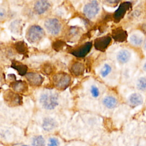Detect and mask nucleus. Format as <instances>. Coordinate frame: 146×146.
Listing matches in <instances>:
<instances>
[{
	"mask_svg": "<svg viewBox=\"0 0 146 146\" xmlns=\"http://www.w3.org/2000/svg\"><path fill=\"white\" fill-rule=\"evenodd\" d=\"M3 99L6 104L9 107H17L22 104V97L13 90H8L3 93Z\"/></svg>",
	"mask_w": 146,
	"mask_h": 146,
	"instance_id": "nucleus-4",
	"label": "nucleus"
},
{
	"mask_svg": "<svg viewBox=\"0 0 146 146\" xmlns=\"http://www.w3.org/2000/svg\"><path fill=\"white\" fill-rule=\"evenodd\" d=\"M143 70L146 72V62L144 64V65H143Z\"/></svg>",
	"mask_w": 146,
	"mask_h": 146,
	"instance_id": "nucleus-35",
	"label": "nucleus"
},
{
	"mask_svg": "<svg viewBox=\"0 0 146 146\" xmlns=\"http://www.w3.org/2000/svg\"><path fill=\"white\" fill-rule=\"evenodd\" d=\"M25 76L28 83L31 86H40L44 81V78L38 73L34 72H27Z\"/></svg>",
	"mask_w": 146,
	"mask_h": 146,
	"instance_id": "nucleus-10",
	"label": "nucleus"
},
{
	"mask_svg": "<svg viewBox=\"0 0 146 146\" xmlns=\"http://www.w3.org/2000/svg\"><path fill=\"white\" fill-rule=\"evenodd\" d=\"M84 69V66L82 63L75 62L71 65L69 70L72 75L75 76H79L83 74Z\"/></svg>",
	"mask_w": 146,
	"mask_h": 146,
	"instance_id": "nucleus-14",
	"label": "nucleus"
},
{
	"mask_svg": "<svg viewBox=\"0 0 146 146\" xmlns=\"http://www.w3.org/2000/svg\"><path fill=\"white\" fill-rule=\"evenodd\" d=\"M92 46V42H87L78 47L70 50L69 52L77 58H83L89 53Z\"/></svg>",
	"mask_w": 146,
	"mask_h": 146,
	"instance_id": "nucleus-7",
	"label": "nucleus"
},
{
	"mask_svg": "<svg viewBox=\"0 0 146 146\" xmlns=\"http://www.w3.org/2000/svg\"><path fill=\"white\" fill-rule=\"evenodd\" d=\"M57 125L56 121L52 117H46L43 120L42 128L46 131H51L54 129Z\"/></svg>",
	"mask_w": 146,
	"mask_h": 146,
	"instance_id": "nucleus-16",
	"label": "nucleus"
},
{
	"mask_svg": "<svg viewBox=\"0 0 146 146\" xmlns=\"http://www.w3.org/2000/svg\"><path fill=\"white\" fill-rule=\"evenodd\" d=\"M66 45V44L64 41L62 40H56L53 42L52 44V47L55 51H60L63 49Z\"/></svg>",
	"mask_w": 146,
	"mask_h": 146,
	"instance_id": "nucleus-25",
	"label": "nucleus"
},
{
	"mask_svg": "<svg viewBox=\"0 0 146 146\" xmlns=\"http://www.w3.org/2000/svg\"><path fill=\"white\" fill-rule=\"evenodd\" d=\"M22 146H28V145H25V144H23V145H22Z\"/></svg>",
	"mask_w": 146,
	"mask_h": 146,
	"instance_id": "nucleus-36",
	"label": "nucleus"
},
{
	"mask_svg": "<svg viewBox=\"0 0 146 146\" xmlns=\"http://www.w3.org/2000/svg\"><path fill=\"white\" fill-rule=\"evenodd\" d=\"M52 84L59 90L66 89L71 84V77L66 72L56 73L52 76Z\"/></svg>",
	"mask_w": 146,
	"mask_h": 146,
	"instance_id": "nucleus-3",
	"label": "nucleus"
},
{
	"mask_svg": "<svg viewBox=\"0 0 146 146\" xmlns=\"http://www.w3.org/2000/svg\"><path fill=\"white\" fill-rule=\"evenodd\" d=\"M130 43L135 46H139L143 43V37L138 34H133L129 37Z\"/></svg>",
	"mask_w": 146,
	"mask_h": 146,
	"instance_id": "nucleus-22",
	"label": "nucleus"
},
{
	"mask_svg": "<svg viewBox=\"0 0 146 146\" xmlns=\"http://www.w3.org/2000/svg\"><path fill=\"white\" fill-rule=\"evenodd\" d=\"M131 58V52L125 49L120 50L117 55L116 59L117 61L121 64H124L127 63Z\"/></svg>",
	"mask_w": 146,
	"mask_h": 146,
	"instance_id": "nucleus-18",
	"label": "nucleus"
},
{
	"mask_svg": "<svg viewBox=\"0 0 146 146\" xmlns=\"http://www.w3.org/2000/svg\"><path fill=\"white\" fill-rule=\"evenodd\" d=\"M40 70L43 74L49 75L54 72L55 67L51 63H46L42 66Z\"/></svg>",
	"mask_w": 146,
	"mask_h": 146,
	"instance_id": "nucleus-23",
	"label": "nucleus"
},
{
	"mask_svg": "<svg viewBox=\"0 0 146 146\" xmlns=\"http://www.w3.org/2000/svg\"><path fill=\"white\" fill-rule=\"evenodd\" d=\"M11 67L13 69L15 70L18 72V74L21 76L26 75L27 73V72L28 70L27 66L19 61H17L15 60H12Z\"/></svg>",
	"mask_w": 146,
	"mask_h": 146,
	"instance_id": "nucleus-15",
	"label": "nucleus"
},
{
	"mask_svg": "<svg viewBox=\"0 0 146 146\" xmlns=\"http://www.w3.org/2000/svg\"><path fill=\"white\" fill-rule=\"evenodd\" d=\"M136 88L138 90L145 92L146 91V78L145 77L139 78L136 82Z\"/></svg>",
	"mask_w": 146,
	"mask_h": 146,
	"instance_id": "nucleus-24",
	"label": "nucleus"
},
{
	"mask_svg": "<svg viewBox=\"0 0 146 146\" xmlns=\"http://www.w3.org/2000/svg\"><path fill=\"white\" fill-rule=\"evenodd\" d=\"M143 49H144L145 51H146V39L144 40L143 42Z\"/></svg>",
	"mask_w": 146,
	"mask_h": 146,
	"instance_id": "nucleus-34",
	"label": "nucleus"
},
{
	"mask_svg": "<svg viewBox=\"0 0 146 146\" xmlns=\"http://www.w3.org/2000/svg\"><path fill=\"white\" fill-rule=\"evenodd\" d=\"M112 70V68L111 67L110 65H109L108 64H104L103 67L102 68L101 70H100V75L103 78H105L106 77L111 71Z\"/></svg>",
	"mask_w": 146,
	"mask_h": 146,
	"instance_id": "nucleus-27",
	"label": "nucleus"
},
{
	"mask_svg": "<svg viewBox=\"0 0 146 146\" xmlns=\"http://www.w3.org/2000/svg\"><path fill=\"white\" fill-rule=\"evenodd\" d=\"M141 29L144 33H146V23H144L141 25Z\"/></svg>",
	"mask_w": 146,
	"mask_h": 146,
	"instance_id": "nucleus-31",
	"label": "nucleus"
},
{
	"mask_svg": "<svg viewBox=\"0 0 146 146\" xmlns=\"http://www.w3.org/2000/svg\"><path fill=\"white\" fill-rule=\"evenodd\" d=\"M90 92L94 98H98L99 96L100 91L99 88L95 85H92L90 88Z\"/></svg>",
	"mask_w": 146,
	"mask_h": 146,
	"instance_id": "nucleus-28",
	"label": "nucleus"
},
{
	"mask_svg": "<svg viewBox=\"0 0 146 146\" xmlns=\"http://www.w3.org/2000/svg\"><path fill=\"white\" fill-rule=\"evenodd\" d=\"M111 41V36L110 35H106L96 38L94 41V46L96 50L104 52L110 46Z\"/></svg>",
	"mask_w": 146,
	"mask_h": 146,
	"instance_id": "nucleus-9",
	"label": "nucleus"
},
{
	"mask_svg": "<svg viewBox=\"0 0 146 146\" xmlns=\"http://www.w3.org/2000/svg\"><path fill=\"white\" fill-rule=\"evenodd\" d=\"M39 101L43 108L47 110H52L59 104V96L55 92L47 91L40 94Z\"/></svg>",
	"mask_w": 146,
	"mask_h": 146,
	"instance_id": "nucleus-1",
	"label": "nucleus"
},
{
	"mask_svg": "<svg viewBox=\"0 0 146 146\" xmlns=\"http://www.w3.org/2000/svg\"><path fill=\"white\" fill-rule=\"evenodd\" d=\"M106 2L110 3H118L119 1H107Z\"/></svg>",
	"mask_w": 146,
	"mask_h": 146,
	"instance_id": "nucleus-32",
	"label": "nucleus"
},
{
	"mask_svg": "<svg viewBox=\"0 0 146 146\" xmlns=\"http://www.w3.org/2000/svg\"><path fill=\"white\" fill-rule=\"evenodd\" d=\"M4 15H5V11H3V9H1V11H0V16H1V18H2Z\"/></svg>",
	"mask_w": 146,
	"mask_h": 146,
	"instance_id": "nucleus-33",
	"label": "nucleus"
},
{
	"mask_svg": "<svg viewBox=\"0 0 146 146\" xmlns=\"http://www.w3.org/2000/svg\"><path fill=\"white\" fill-rule=\"evenodd\" d=\"M100 10L99 5L97 1H91L87 3L83 7V13L88 19H92Z\"/></svg>",
	"mask_w": 146,
	"mask_h": 146,
	"instance_id": "nucleus-6",
	"label": "nucleus"
},
{
	"mask_svg": "<svg viewBox=\"0 0 146 146\" xmlns=\"http://www.w3.org/2000/svg\"><path fill=\"white\" fill-rule=\"evenodd\" d=\"M10 86L13 91L18 94H25L28 91V85L25 81L15 79L10 82Z\"/></svg>",
	"mask_w": 146,
	"mask_h": 146,
	"instance_id": "nucleus-11",
	"label": "nucleus"
},
{
	"mask_svg": "<svg viewBox=\"0 0 146 146\" xmlns=\"http://www.w3.org/2000/svg\"><path fill=\"white\" fill-rule=\"evenodd\" d=\"M103 104L107 108L112 109L117 106V100L112 96H107L103 99Z\"/></svg>",
	"mask_w": 146,
	"mask_h": 146,
	"instance_id": "nucleus-20",
	"label": "nucleus"
},
{
	"mask_svg": "<svg viewBox=\"0 0 146 146\" xmlns=\"http://www.w3.org/2000/svg\"><path fill=\"white\" fill-rule=\"evenodd\" d=\"M14 47L16 51L20 54L27 55L28 54V47L27 44L23 40L16 42L14 44Z\"/></svg>",
	"mask_w": 146,
	"mask_h": 146,
	"instance_id": "nucleus-19",
	"label": "nucleus"
},
{
	"mask_svg": "<svg viewBox=\"0 0 146 146\" xmlns=\"http://www.w3.org/2000/svg\"><path fill=\"white\" fill-rule=\"evenodd\" d=\"M44 26L47 31L53 35H57L60 31L62 25L59 21L55 18L47 19L44 23Z\"/></svg>",
	"mask_w": 146,
	"mask_h": 146,
	"instance_id": "nucleus-5",
	"label": "nucleus"
},
{
	"mask_svg": "<svg viewBox=\"0 0 146 146\" xmlns=\"http://www.w3.org/2000/svg\"><path fill=\"white\" fill-rule=\"evenodd\" d=\"M10 27L13 29V31H15L16 32H19V29H21V23L18 21H15L14 22H13L11 25H10Z\"/></svg>",
	"mask_w": 146,
	"mask_h": 146,
	"instance_id": "nucleus-30",
	"label": "nucleus"
},
{
	"mask_svg": "<svg viewBox=\"0 0 146 146\" xmlns=\"http://www.w3.org/2000/svg\"><path fill=\"white\" fill-rule=\"evenodd\" d=\"M128 35L127 31L122 27H118L112 30L111 37L115 41L117 42H123L127 40Z\"/></svg>",
	"mask_w": 146,
	"mask_h": 146,
	"instance_id": "nucleus-12",
	"label": "nucleus"
},
{
	"mask_svg": "<svg viewBox=\"0 0 146 146\" xmlns=\"http://www.w3.org/2000/svg\"><path fill=\"white\" fill-rule=\"evenodd\" d=\"M131 3L129 2H123L120 3L117 9L113 13L112 17L113 21L117 23L125 15L127 12L131 9Z\"/></svg>",
	"mask_w": 146,
	"mask_h": 146,
	"instance_id": "nucleus-8",
	"label": "nucleus"
},
{
	"mask_svg": "<svg viewBox=\"0 0 146 146\" xmlns=\"http://www.w3.org/2000/svg\"><path fill=\"white\" fill-rule=\"evenodd\" d=\"M48 146H59V141L58 139L55 137H50L48 139V143L47 144Z\"/></svg>",
	"mask_w": 146,
	"mask_h": 146,
	"instance_id": "nucleus-29",
	"label": "nucleus"
},
{
	"mask_svg": "<svg viewBox=\"0 0 146 146\" xmlns=\"http://www.w3.org/2000/svg\"><path fill=\"white\" fill-rule=\"evenodd\" d=\"M81 29L79 27L72 26L70 27L68 31L67 38L70 40H75L80 35Z\"/></svg>",
	"mask_w": 146,
	"mask_h": 146,
	"instance_id": "nucleus-21",
	"label": "nucleus"
},
{
	"mask_svg": "<svg viewBox=\"0 0 146 146\" xmlns=\"http://www.w3.org/2000/svg\"><path fill=\"white\" fill-rule=\"evenodd\" d=\"M50 6L51 4L48 1H37L34 3V10L36 13H37L39 15H41L46 12L50 8Z\"/></svg>",
	"mask_w": 146,
	"mask_h": 146,
	"instance_id": "nucleus-13",
	"label": "nucleus"
},
{
	"mask_svg": "<svg viewBox=\"0 0 146 146\" xmlns=\"http://www.w3.org/2000/svg\"><path fill=\"white\" fill-rule=\"evenodd\" d=\"M45 32L39 25H31L27 29L26 38L30 43H36L40 42L44 36Z\"/></svg>",
	"mask_w": 146,
	"mask_h": 146,
	"instance_id": "nucleus-2",
	"label": "nucleus"
},
{
	"mask_svg": "<svg viewBox=\"0 0 146 146\" xmlns=\"http://www.w3.org/2000/svg\"><path fill=\"white\" fill-rule=\"evenodd\" d=\"M128 102L131 106L137 107L143 103V98L140 94L135 92L130 95V96H129Z\"/></svg>",
	"mask_w": 146,
	"mask_h": 146,
	"instance_id": "nucleus-17",
	"label": "nucleus"
},
{
	"mask_svg": "<svg viewBox=\"0 0 146 146\" xmlns=\"http://www.w3.org/2000/svg\"><path fill=\"white\" fill-rule=\"evenodd\" d=\"M33 146H45V140L41 135H37L34 137L32 141Z\"/></svg>",
	"mask_w": 146,
	"mask_h": 146,
	"instance_id": "nucleus-26",
	"label": "nucleus"
}]
</instances>
